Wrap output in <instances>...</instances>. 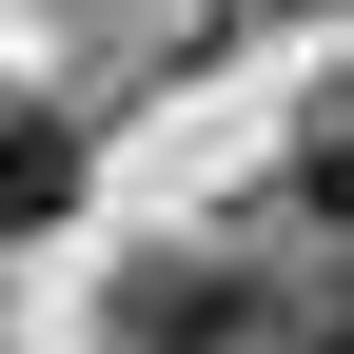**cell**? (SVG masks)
Instances as JSON below:
<instances>
[{"label":"cell","instance_id":"6da1fadb","mask_svg":"<svg viewBox=\"0 0 354 354\" xmlns=\"http://www.w3.org/2000/svg\"><path fill=\"white\" fill-rule=\"evenodd\" d=\"M256 335H276V295L236 256H138L118 276V354H256Z\"/></svg>","mask_w":354,"mask_h":354},{"label":"cell","instance_id":"3957f363","mask_svg":"<svg viewBox=\"0 0 354 354\" xmlns=\"http://www.w3.org/2000/svg\"><path fill=\"white\" fill-rule=\"evenodd\" d=\"M295 216H335V236H354V79L295 118Z\"/></svg>","mask_w":354,"mask_h":354},{"label":"cell","instance_id":"7a4b0ae2","mask_svg":"<svg viewBox=\"0 0 354 354\" xmlns=\"http://www.w3.org/2000/svg\"><path fill=\"white\" fill-rule=\"evenodd\" d=\"M59 216H79V118L0 99V236H59Z\"/></svg>","mask_w":354,"mask_h":354}]
</instances>
